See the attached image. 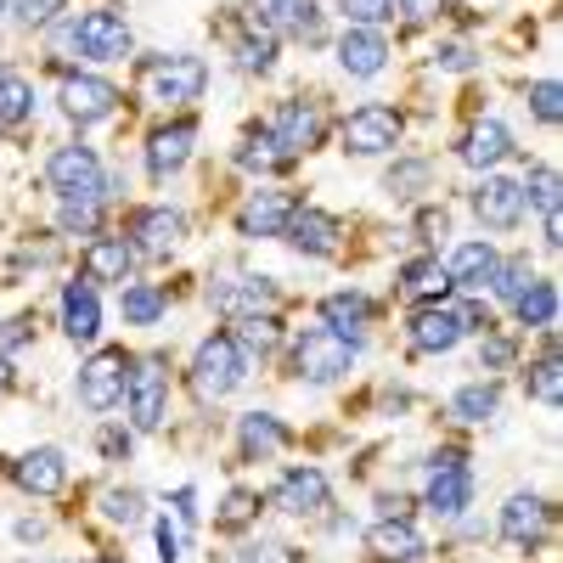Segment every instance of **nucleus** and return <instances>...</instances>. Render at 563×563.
<instances>
[{
	"label": "nucleus",
	"mask_w": 563,
	"mask_h": 563,
	"mask_svg": "<svg viewBox=\"0 0 563 563\" xmlns=\"http://www.w3.org/2000/svg\"><path fill=\"white\" fill-rule=\"evenodd\" d=\"M45 180H52V192L63 203H102L119 180H108L102 158L90 147H57L52 164H45Z\"/></svg>",
	"instance_id": "f257e3e1"
},
{
	"label": "nucleus",
	"mask_w": 563,
	"mask_h": 563,
	"mask_svg": "<svg viewBox=\"0 0 563 563\" xmlns=\"http://www.w3.org/2000/svg\"><path fill=\"white\" fill-rule=\"evenodd\" d=\"M243 378H249V355L238 350L231 333H214V339L198 344V355H192V389L203 400H225Z\"/></svg>",
	"instance_id": "f03ea898"
},
{
	"label": "nucleus",
	"mask_w": 563,
	"mask_h": 563,
	"mask_svg": "<svg viewBox=\"0 0 563 563\" xmlns=\"http://www.w3.org/2000/svg\"><path fill=\"white\" fill-rule=\"evenodd\" d=\"M124 406H130V429H135V434L164 429V417H169V378H164V361H158V355L130 361Z\"/></svg>",
	"instance_id": "7ed1b4c3"
},
{
	"label": "nucleus",
	"mask_w": 563,
	"mask_h": 563,
	"mask_svg": "<svg viewBox=\"0 0 563 563\" xmlns=\"http://www.w3.org/2000/svg\"><path fill=\"white\" fill-rule=\"evenodd\" d=\"M350 366H355V344L344 333H333V327H310L294 344V372L305 384H339V378H350Z\"/></svg>",
	"instance_id": "20e7f679"
},
{
	"label": "nucleus",
	"mask_w": 563,
	"mask_h": 563,
	"mask_svg": "<svg viewBox=\"0 0 563 563\" xmlns=\"http://www.w3.org/2000/svg\"><path fill=\"white\" fill-rule=\"evenodd\" d=\"M203 85H209L203 57H158V63H147V74H141V90H147V102H158V108L198 102Z\"/></svg>",
	"instance_id": "39448f33"
},
{
	"label": "nucleus",
	"mask_w": 563,
	"mask_h": 563,
	"mask_svg": "<svg viewBox=\"0 0 563 563\" xmlns=\"http://www.w3.org/2000/svg\"><path fill=\"white\" fill-rule=\"evenodd\" d=\"M422 501H429L440 519H456V512L474 501V474H467L462 451H440L429 462V474H422Z\"/></svg>",
	"instance_id": "423d86ee"
},
{
	"label": "nucleus",
	"mask_w": 563,
	"mask_h": 563,
	"mask_svg": "<svg viewBox=\"0 0 563 563\" xmlns=\"http://www.w3.org/2000/svg\"><path fill=\"white\" fill-rule=\"evenodd\" d=\"M400 113L395 108H355L350 119H344V153H355V158H378V153H395L400 147Z\"/></svg>",
	"instance_id": "0eeeda50"
},
{
	"label": "nucleus",
	"mask_w": 563,
	"mask_h": 563,
	"mask_svg": "<svg viewBox=\"0 0 563 563\" xmlns=\"http://www.w3.org/2000/svg\"><path fill=\"white\" fill-rule=\"evenodd\" d=\"M406 333H411L417 355H445V350H456L467 339V316L456 305H445V299L440 305H417L411 321H406Z\"/></svg>",
	"instance_id": "6e6552de"
},
{
	"label": "nucleus",
	"mask_w": 563,
	"mask_h": 563,
	"mask_svg": "<svg viewBox=\"0 0 563 563\" xmlns=\"http://www.w3.org/2000/svg\"><path fill=\"white\" fill-rule=\"evenodd\" d=\"M124 378H130L124 350H97V355L79 366V400L90 411H113L124 400Z\"/></svg>",
	"instance_id": "1a4fd4ad"
},
{
	"label": "nucleus",
	"mask_w": 563,
	"mask_h": 563,
	"mask_svg": "<svg viewBox=\"0 0 563 563\" xmlns=\"http://www.w3.org/2000/svg\"><path fill=\"white\" fill-rule=\"evenodd\" d=\"M209 305L225 310V316H238V321H249V316H271V305H276V282H271V276H214V282H209Z\"/></svg>",
	"instance_id": "9d476101"
},
{
	"label": "nucleus",
	"mask_w": 563,
	"mask_h": 563,
	"mask_svg": "<svg viewBox=\"0 0 563 563\" xmlns=\"http://www.w3.org/2000/svg\"><path fill=\"white\" fill-rule=\"evenodd\" d=\"M57 102H63V113H68L74 124H102V119H113V108H119V90H113L108 79L68 74L63 90H57Z\"/></svg>",
	"instance_id": "9b49d317"
},
{
	"label": "nucleus",
	"mask_w": 563,
	"mask_h": 563,
	"mask_svg": "<svg viewBox=\"0 0 563 563\" xmlns=\"http://www.w3.org/2000/svg\"><path fill=\"white\" fill-rule=\"evenodd\" d=\"M74 45L90 63H119V57H130V29L119 12H85L74 23Z\"/></svg>",
	"instance_id": "f8f14e48"
},
{
	"label": "nucleus",
	"mask_w": 563,
	"mask_h": 563,
	"mask_svg": "<svg viewBox=\"0 0 563 563\" xmlns=\"http://www.w3.org/2000/svg\"><path fill=\"white\" fill-rule=\"evenodd\" d=\"M249 18L265 34H299V40H321V18L316 0H249Z\"/></svg>",
	"instance_id": "ddd939ff"
},
{
	"label": "nucleus",
	"mask_w": 563,
	"mask_h": 563,
	"mask_svg": "<svg viewBox=\"0 0 563 563\" xmlns=\"http://www.w3.org/2000/svg\"><path fill=\"white\" fill-rule=\"evenodd\" d=\"M294 192H276V186H260V192H249V203L238 209V231L243 238H282L294 220Z\"/></svg>",
	"instance_id": "4468645a"
},
{
	"label": "nucleus",
	"mask_w": 563,
	"mask_h": 563,
	"mask_svg": "<svg viewBox=\"0 0 563 563\" xmlns=\"http://www.w3.org/2000/svg\"><path fill=\"white\" fill-rule=\"evenodd\" d=\"M130 238H135L130 249L164 260V254H175V249H180V238H186V214H180V209H169V203L141 209V214H135V225H130Z\"/></svg>",
	"instance_id": "2eb2a0df"
},
{
	"label": "nucleus",
	"mask_w": 563,
	"mask_h": 563,
	"mask_svg": "<svg viewBox=\"0 0 563 563\" xmlns=\"http://www.w3.org/2000/svg\"><path fill=\"white\" fill-rule=\"evenodd\" d=\"M474 214H479L490 231H512V225L525 220V192H519V180L485 175V180H479V192H474Z\"/></svg>",
	"instance_id": "dca6fc26"
},
{
	"label": "nucleus",
	"mask_w": 563,
	"mask_h": 563,
	"mask_svg": "<svg viewBox=\"0 0 563 563\" xmlns=\"http://www.w3.org/2000/svg\"><path fill=\"white\" fill-rule=\"evenodd\" d=\"M339 68L344 74H355V79H372V74H384L389 68V40H384V29H344V40H339Z\"/></svg>",
	"instance_id": "f3484780"
},
{
	"label": "nucleus",
	"mask_w": 563,
	"mask_h": 563,
	"mask_svg": "<svg viewBox=\"0 0 563 563\" xmlns=\"http://www.w3.org/2000/svg\"><path fill=\"white\" fill-rule=\"evenodd\" d=\"M276 507L282 512H294V519H316V512L327 507V474L321 467H288L282 474V485H276Z\"/></svg>",
	"instance_id": "a211bd4d"
},
{
	"label": "nucleus",
	"mask_w": 563,
	"mask_h": 563,
	"mask_svg": "<svg viewBox=\"0 0 563 563\" xmlns=\"http://www.w3.org/2000/svg\"><path fill=\"white\" fill-rule=\"evenodd\" d=\"M299 254H310V260H327V254H339V220L327 214V209H294V220H288V231H282Z\"/></svg>",
	"instance_id": "6ab92c4d"
},
{
	"label": "nucleus",
	"mask_w": 563,
	"mask_h": 563,
	"mask_svg": "<svg viewBox=\"0 0 563 563\" xmlns=\"http://www.w3.org/2000/svg\"><path fill=\"white\" fill-rule=\"evenodd\" d=\"M271 135H276V147L288 153V158L310 153L316 141H321V113H316V102H282V113H276Z\"/></svg>",
	"instance_id": "aec40b11"
},
{
	"label": "nucleus",
	"mask_w": 563,
	"mask_h": 563,
	"mask_svg": "<svg viewBox=\"0 0 563 563\" xmlns=\"http://www.w3.org/2000/svg\"><path fill=\"white\" fill-rule=\"evenodd\" d=\"M192 141H198V124H192V119L158 124V130L147 135V169H153V175H175L186 158H192Z\"/></svg>",
	"instance_id": "412c9836"
},
{
	"label": "nucleus",
	"mask_w": 563,
	"mask_h": 563,
	"mask_svg": "<svg viewBox=\"0 0 563 563\" xmlns=\"http://www.w3.org/2000/svg\"><path fill=\"white\" fill-rule=\"evenodd\" d=\"M63 333L74 344H97L102 305H97V288H90V282H68V288H63Z\"/></svg>",
	"instance_id": "4be33fe9"
},
{
	"label": "nucleus",
	"mask_w": 563,
	"mask_h": 563,
	"mask_svg": "<svg viewBox=\"0 0 563 563\" xmlns=\"http://www.w3.org/2000/svg\"><path fill=\"white\" fill-rule=\"evenodd\" d=\"M496 265H501V254H496L485 238H474V243H462V249L451 254L445 276H451V288H462V294H479L485 282L496 276Z\"/></svg>",
	"instance_id": "5701e85b"
},
{
	"label": "nucleus",
	"mask_w": 563,
	"mask_h": 563,
	"mask_svg": "<svg viewBox=\"0 0 563 563\" xmlns=\"http://www.w3.org/2000/svg\"><path fill=\"white\" fill-rule=\"evenodd\" d=\"M18 485H23L29 496H57V490L68 485V456H63L57 445L29 451V456L18 462Z\"/></svg>",
	"instance_id": "b1692460"
},
{
	"label": "nucleus",
	"mask_w": 563,
	"mask_h": 563,
	"mask_svg": "<svg viewBox=\"0 0 563 563\" xmlns=\"http://www.w3.org/2000/svg\"><path fill=\"white\" fill-rule=\"evenodd\" d=\"M501 536H507L512 547L541 541V536H547V501H541V496H530V490L507 496V507H501Z\"/></svg>",
	"instance_id": "393cba45"
},
{
	"label": "nucleus",
	"mask_w": 563,
	"mask_h": 563,
	"mask_svg": "<svg viewBox=\"0 0 563 563\" xmlns=\"http://www.w3.org/2000/svg\"><path fill=\"white\" fill-rule=\"evenodd\" d=\"M366 547L378 552L384 563H411L422 552V536L411 530V519H378L366 530Z\"/></svg>",
	"instance_id": "a878e982"
},
{
	"label": "nucleus",
	"mask_w": 563,
	"mask_h": 563,
	"mask_svg": "<svg viewBox=\"0 0 563 563\" xmlns=\"http://www.w3.org/2000/svg\"><path fill=\"white\" fill-rule=\"evenodd\" d=\"M130 265H135V249L124 238H97L85 249V276L90 282H130Z\"/></svg>",
	"instance_id": "bb28decb"
},
{
	"label": "nucleus",
	"mask_w": 563,
	"mask_h": 563,
	"mask_svg": "<svg viewBox=\"0 0 563 563\" xmlns=\"http://www.w3.org/2000/svg\"><path fill=\"white\" fill-rule=\"evenodd\" d=\"M507 153H512V135H507V124H501V119L474 124V135L462 141V164H474V169H490V164H501Z\"/></svg>",
	"instance_id": "cd10ccee"
},
{
	"label": "nucleus",
	"mask_w": 563,
	"mask_h": 563,
	"mask_svg": "<svg viewBox=\"0 0 563 563\" xmlns=\"http://www.w3.org/2000/svg\"><path fill=\"white\" fill-rule=\"evenodd\" d=\"M321 321L333 327V333L355 339L361 327L372 321V299H366V294H355V288H350V294H327V299H321Z\"/></svg>",
	"instance_id": "c85d7f7f"
},
{
	"label": "nucleus",
	"mask_w": 563,
	"mask_h": 563,
	"mask_svg": "<svg viewBox=\"0 0 563 563\" xmlns=\"http://www.w3.org/2000/svg\"><path fill=\"white\" fill-rule=\"evenodd\" d=\"M238 440H243V451H249V456H260V462H265V456H276L282 445H288V429H282V422H276L271 411H249V417H243V429H238Z\"/></svg>",
	"instance_id": "c756f323"
},
{
	"label": "nucleus",
	"mask_w": 563,
	"mask_h": 563,
	"mask_svg": "<svg viewBox=\"0 0 563 563\" xmlns=\"http://www.w3.org/2000/svg\"><path fill=\"white\" fill-rule=\"evenodd\" d=\"M400 282H406V294L422 299V305H440V299L451 294V276H445L440 260H411V265L400 271Z\"/></svg>",
	"instance_id": "7c9ffc66"
},
{
	"label": "nucleus",
	"mask_w": 563,
	"mask_h": 563,
	"mask_svg": "<svg viewBox=\"0 0 563 563\" xmlns=\"http://www.w3.org/2000/svg\"><path fill=\"white\" fill-rule=\"evenodd\" d=\"M512 310H519V321H525V327H541V333H552V321H558V288L536 276L530 288H525L519 299H512Z\"/></svg>",
	"instance_id": "2f4dec72"
},
{
	"label": "nucleus",
	"mask_w": 563,
	"mask_h": 563,
	"mask_svg": "<svg viewBox=\"0 0 563 563\" xmlns=\"http://www.w3.org/2000/svg\"><path fill=\"white\" fill-rule=\"evenodd\" d=\"M496 406H501L496 384H462V389L451 395V417H456V422H490Z\"/></svg>",
	"instance_id": "473e14b6"
},
{
	"label": "nucleus",
	"mask_w": 563,
	"mask_h": 563,
	"mask_svg": "<svg viewBox=\"0 0 563 563\" xmlns=\"http://www.w3.org/2000/svg\"><path fill=\"white\" fill-rule=\"evenodd\" d=\"M164 288H158V282H130V288H124V321L130 327H153L158 316H164Z\"/></svg>",
	"instance_id": "72a5a7b5"
},
{
	"label": "nucleus",
	"mask_w": 563,
	"mask_h": 563,
	"mask_svg": "<svg viewBox=\"0 0 563 563\" xmlns=\"http://www.w3.org/2000/svg\"><path fill=\"white\" fill-rule=\"evenodd\" d=\"M34 113V85L23 74H0V130H12Z\"/></svg>",
	"instance_id": "f704fd0d"
},
{
	"label": "nucleus",
	"mask_w": 563,
	"mask_h": 563,
	"mask_svg": "<svg viewBox=\"0 0 563 563\" xmlns=\"http://www.w3.org/2000/svg\"><path fill=\"white\" fill-rule=\"evenodd\" d=\"M238 164H243L249 175H271V169L288 164V153H282V147H276V135L265 130V135H249L243 147H238Z\"/></svg>",
	"instance_id": "c9c22d12"
},
{
	"label": "nucleus",
	"mask_w": 563,
	"mask_h": 563,
	"mask_svg": "<svg viewBox=\"0 0 563 563\" xmlns=\"http://www.w3.org/2000/svg\"><path fill=\"white\" fill-rule=\"evenodd\" d=\"M238 350L243 355H271L276 350V339H282V327H276V316H249V321H238Z\"/></svg>",
	"instance_id": "e433bc0d"
},
{
	"label": "nucleus",
	"mask_w": 563,
	"mask_h": 563,
	"mask_svg": "<svg viewBox=\"0 0 563 563\" xmlns=\"http://www.w3.org/2000/svg\"><path fill=\"white\" fill-rule=\"evenodd\" d=\"M271 63H276V34L249 29V34L238 40V68H243V74H271Z\"/></svg>",
	"instance_id": "4c0bfd02"
},
{
	"label": "nucleus",
	"mask_w": 563,
	"mask_h": 563,
	"mask_svg": "<svg viewBox=\"0 0 563 563\" xmlns=\"http://www.w3.org/2000/svg\"><path fill=\"white\" fill-rule=\"evenodd\" d=\"M102 512H108V525L135 530L141 519H147V501H141V490H102Z\"/></svg>",
	"instance_id": "58836bf2"
},
{
	"label": "nucleus",
	"mask_w": 563,
	"mask_h": 563,
	"mask_svg": "<svg viewBox=\"0 0 563 563\" xmlns=\"http://www.w3.org/2000/svg\"><path fill=\"white\" fill-rule=\"evenodd\" d=\"M536 282V271H530V260H507V265H496V276H490V288H496V299L501 305H512L525 288Z\"/></svg>",
	"instance_id": "ea45409f"
},
{
	"label": "nucleus",
	"mask_w": 563,
	"mask_h": 563,
	"mask_svg": "<svg viewBox=\"0 0 563 563\" xmlns=\"http://www.w3.org/2000/svg\"><path fill=\"white\" fill-rule=\"evenodd\" d=\"M519 192H525V203H536L541 214H547V209H558V169H552V164H536V169H530V180L519 186Z\"/></svg>",
	"instance_id": "a19ab883"
},
{
	"label": "nucleus",
	"mask_w": 563,
	"mask_h": 563,
	"mask_svg": "<svg viewBox=\"0 0 563 563\" xmlns=\"http://www.w3.org/2000/svg\"><path fill=\"white\" fill-rule=\"evenodd\" d=\"M530 395H536L541 406H558V395H563V366H558V355H547V361L530 366Z\"/></svg>",
	"instance_id": "79ce46f5"
},
{
	"label": "nucleus",
	"mask_w": 563,
	"mask_h": 563,
	"mask_svg": "<svg viewBox=\"0 0 563 563\" xmlns=\"http://www.w3.org/2000/svg\"><path fill=\"white\" fill-rule=\"evenodd\" d=\"M384 186H389L395 198H411V192H422V186H429V164H422V158H400V164L384 175Z\"/></svg>",
	"instance_id": "37998d69"
},
{
	"label": "nucleus",
	"mask_w": 563,
	"mask_h": 563,
	"mask_svg": "<svg viewBox=\"0 0 563 563\" xmlns=\"http://www.w3.org/2000/svg\"><path fill=\"white\" fill-rule=\"evenodd\" d=\"M339 12L355 23V29H378L395 18V0H339Z\"/></svg>",
	"instance_id": "c03bdc74"
},
{
	"label": "nucleus",
	"mask_w": 563,
	"mask_h": 563,
	"mask_svg": "<svg viewBox=\"0 0 563 563\" xmlns=\"http://www.w3.org/2000/svg\"><path fill=\"white\" fill-rule=\"evenodd\" d=\"M254 512H260V496H254V490H231L214 525H220V530H243V525L254 519Z\"/></svg>",
	"instance_id": "a18cd8bd"
},
{
	"label": "nucleus",
	"mask_w": 563,
	"mask_h": 563,
	"mask_svg": "<svg viewBox=\"0 0 563 563\" xmlns=\"http://www.w3.org/2000/svg\"><path fill=\"white\" fill-rule=\"evenodd\" d=\"M231 563H299V552L282 547V541H249V547L231 552Z\"/></svg>",
	"instance_id": "49530a36"
},
{
	"label": "nucleus",
	"mask_w": 563,
	"mask_h": 563,
	"mask_svg": "<svg viewBox=\"0 0 563 563\" xmlns=\"http://www.w3.org/2000/svg\"><path fill=\"white\" fill-rule=\"evenodd\" d=\"M97 220H102V203H63V231L68 238H90V231H97Z\"/></svg>",
	"instance_id": "de8ad7c7"
},
{
	"label": "nucleus",
	"mask_w": 563,
	"mask_h": 563,
	"mask_svg": "<svg viewBox=\"0 0 563 563\" xmlns=\"http://www.w3.org/2000/svg\"><path fill=\"white\" fill-rule=\"evenodd\" d=\"M530 108H536V119H541V124H558V113H563L558 79H536V85H530Z\"/></svg>",
	"instance_id": "09e8293b"
},
{
	"label": "nucleus",
	"mask_w": 563,
	"mask_h": 563,
	"mask_svg": "<svg viewBox=\"0 0 563 563\" xmlns=\"http://www.w3.org/2000/svg\"><path fill=\"white\" fill-rule=\"evenodd\" d=\"M158 558H164V563H180V558H186V525L169 519V512L158 519Z\"/></svg>",
	"instance_id": "8fccbe9b"
},
{
	"label": "nucleus",
	"mask_w": 563,
	"mask_h": 563,
	"mask_svg": "<svg viewBox=\"0 0 563 563\" xmlns=\"http://www.w3.org/2000/svg\"><path fill=\"white\" fill-rule=\"evenodd\" d=\"M57 12H63V0H12V18L29 23V29H34V23H52Z\"/></svg>",
	"instance_id": "3c124183"
},
{
	"label": "nucleus",
	"mask_w": 563,
	"mask_h": 563,
	"mask_svg": "<svg viewBox=\"0 0 563 563\" xmlns=\"http://www.w3.org/2000/svg\"><path fill=\"white\" fill-rule=\"evenodd\" d=\"M34 339V321L29 316H12V321H0V355H12L18 344H29Z\"/></svg>",
	"instance_id": "603ef678"
},
{
	"label": "nucleus",
	"mask_w": 563,
	"mask_h": 563,
	"mask_svg": "<svg viewBox=\"0 0 563 563\" xmlns=\"http://www.w3.org/2000/svg\"><path fill=\"white\" fill-rule=\"evenodd\" d=\"M417 231H422V243H440L445 231H451V220H445V209H422L417 214Z\"/></svg>",
	"instance_id": "864d4df0"
},
{
	"label": "nucleus",
	"mask_w": 563,
	"mask_h": 563,
	"mask_svg": "<svg viewBox=\"0 0 563 563\" xmlns=\"http://www.w3.org/2000/svg\"><path fill=\"white\" fill-rule=\"evenodd\" d=\"M434 63H440V68H451V74H467V68H474V52H467V45H440Z\"/></svg>",
	"instance_id": "5fc2aeb1"
},
{
	"label": "nucleus",
	"mask_w": 563,
	"mask_h": 563,
	"mask_svg": "<svg viewBox=\"0 0 563 563\" xmlns=\"http://www.w3.org/2000/svg\"><path fill=\"white\" fill-rule=\"evenodd\" d=\"M507 361H512V344H507V339H485V344H479V366H485V372H496V366H507Z\"/></svg>",
	"instance_id": "6e6d98bb"
},
{
	"label": "nucleus",
	"mask_w": 563,
	"mask_h": 563,
	"mask_svg": "<svg viewBox=\"0 0 563 563\" xmlns=\"http://www.w3.org/2000/svg\"><path fill=\"white\" fill-rule=\"evenodd\" d=\"M175 519H180V525H192V519H198V490H192V485H180V490H175Z\"/></svg>",
	"instance_id": "4d7b16f0"
},
{
	"label": "nucleus",
	"mask_w": 563,
	"mask_h": 563,
	"mask_svg": "<svg viewBox=\"0 0 563 563\" xmlns=\"http://www.w3.org/2000/svg\"><path fill=\"white\" fill-rule=\"evenodd\" d=\"M395 7H400L406 18H440V7H445V0H395Z\"/></svg>",
	"instance_id": "13d9d810"
},
{
	"label": "nucleus",
	"mask_w": 563,
	"mask_h": 563,
	"mask_svg": "<svg viewBox=\"0 0 563 563\" xmlns=\"http://www.w3.org/2000/svg\"><path fill=\"white\" fill-rule=\"evenodd\" d=\"M102 451H108V456H119V451H130V434H102Z\"/></svg>",
	"instance_id": "bf43d9fd"
},
{
	"label": "nucleus",
	"mask_w": 563,
	"mask_h": 563,
	"mask_svg": "<svg viewBox=\"0 0 563 563\" xmlns=\"http://www.w3.org/2000/svg\"><path fill=\"white\" fill-rule=\"evenodd\" d=\"M0 384H12V361L7 355H0Z\"/></svg>",
	"instance_id": "052dcab7"
},
{
	"label": "nucleus",
	"mask_w": 563,
	"mask_h": 563,
	"mask_svg": "<svg viewBox=\"0 0 563 563\" xmlns=\"http://www.w3.org/2000/svg\"><path fill=\"white\" fill-rule=\"evenodd\" d=\"M97 563H113V558H97Z\"/></svg>",
	"instance_id": "680f3d73"
}]
</instances>
